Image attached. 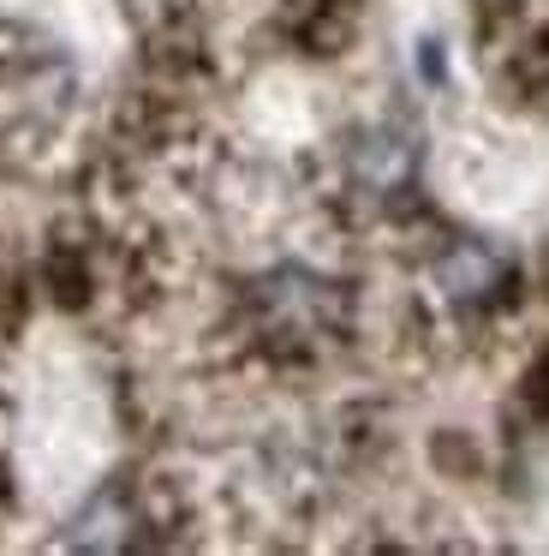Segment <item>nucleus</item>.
Wrapping results in <instances>:
<instances>
[{
  "label": "nucleus",
  "instance_id": "nucleus-1",
  "mask_svg": "<svg viewBox=\"0 0 549 556\" xmlns=\"http://www.w3.org/2000/svg\"><path fill=\"white\" fill-rule=\"evenodd\" d=\"M436 281L448 288V300H484V293L501 281V264H496V252H484V245L465 240V245H454V252L442 257Z\"/></svg>",
  "mask_w": 549,
  "mask_h": 556
}]
</instances>
